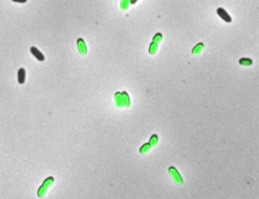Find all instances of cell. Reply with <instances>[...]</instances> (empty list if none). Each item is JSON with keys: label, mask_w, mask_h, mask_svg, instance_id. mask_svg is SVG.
Returning a JSON list of instances; mask_svg holds the SVG:
<instances>
[{"label": "cell", "mask_w": 259, "mask_h": 199, "mask_svg": "<svg viewBox=\"0 0 259 199\" xmlns=\"http://www.w3.org/2000/svg\"><path fill=\"white\" fill-rule=\"evenodd\" d=\"M30 51L32 55L40 61H43L45 60V56L35 46H32L30 48Z\"/></svg>", "instance_id": "6da1fadb"}, {"label": "cell", "mask_w": 259, "mask_h": 199, "mask_svg": "<svg viewBox=\"0 0 259 199\" xmlns=\"http://www.w3.org/2000/svg\"><path fill=\"white\" fill-rule=\"evenodd\" d=\"M26 79L25 70L23 68H21L17 71V81L20 84L24 83Z\"/></svg>", "instance_id": "7a4b0ae2"}, {"label": "cell", "mask_w": 259, "mask_h": 199, "mask_svg": "<svg viewBox=\"0 0 259 199\" xmlns=\"http://www.w3.org/2000/svg\"><path fill=\"white\" fill-rule=\"evenodd\" d=\"M13 2H21V3H24V2H26L27 1L26 0H13Z\"/></svg>", "instance_id": "3957f363"}]
</instances>
